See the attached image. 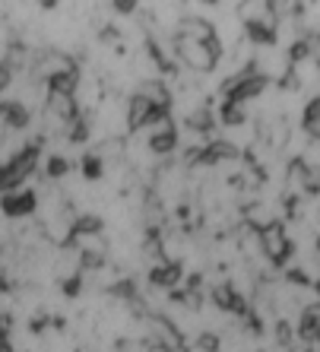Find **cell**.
<instances>
[{
    "instance_id": "6da1fadb",
    "label": "cell",
    "mask_w": 320,
    "mask_h": 352,
    "mask_svg": "<svg viewBox=\"0 0 320 352\" xmlns=\"http://www.w3.org/2000/svg\"><path fill=\"white\" fill-rule=\"evenodd\" d=\"M219 41H178V58L184 60V67L197 70V74H206L219 64Z\"/></svg>"
},
{
    "instance_id": "7a4b0ae2",
    "label": "cell",
    "mask_w": 320,
    "mask_h": 352,
    "mask_svg": "<svg viewBox=\"0 0 320 352\" xmlns=\"http://www.w3.org/2000/svg\"><path fill=\"white\" fill-rule=\"evenodd\" d=\"M266 82H270L266 74H254V70L231 76V80L225 82V102H238V105H244L247 98H257L263 89H266Z\"/></svg>"
},
{
    "instance_id": "3957f363",
    "label": "cell",
    "mask_w": 320,
    "mask_h": 352,
    "mask_svg": "<svg viewBox=\"0 0 320 352\" xmlns=\"http://www.w3.org/2000/svg\"><path fill=\"white\" fill-rule=\"evenodd\" d=\"M260 251L270 257L273 263H286L292 254V241H288L282 222H266L260 226Z\"/></svg>"
},
{
    "instance_id": "277c9868",
    "label": "cell",
    "mask_w": 320,
    "mask_h": 352,
    "mask_svg": "<svg viewBox=\"0 0 320 352\" xmlns=\"http://www.w3.org/2000/svg\"><path fill=\"white\" fill-rule=\"evenodd\" d=\"M38 206V194L29 188H16V190H7V194L0 197V210H3V216H10V219H23V216H29Z\"/></svg>"
},
{
    "instance_id": "5b68a950",
    "label": "cell",
    "mask_w": 320,
    "mask_h": 352,
    "mask_svg": "<svg viewBox=\"0 0 320 352\" xmlns=\"http://www.w3.org/2000/svg\"><path fill=\"white\" fill-rule=\"evenodd\" d=\"M35 74L41 80H54L60 74H76V64L64 51H41L38 58H35Z\"/></svg>"
},
{
    "instance_id": "8992f818",
    "label": "cell",
    "mask_w": 320,
    "mask_h": 352,
    "mask_svg": "<svg viewBox=\"0 0 320 352\" xmlns=\"http://www.w3.org/2000/svg\"><path fill=\"white\" fill-rule=\"evenodd\" d=\"M162 118H168V115H162V111H156V108L149 105V98H143L140 92L127 102V127L130 131H140V127H152L156 121H162Z\"/></svg>"
},
{
    "instance_id": "52a82bcc",
    "label": "cell",
    "mask_w": 320,
    "mask_h": 352,
    "mask_svg": "<svg viewBox=\"0 0 320 352\" xmlns=\"http://www.w3.org/2000/svg\"><path fill=\"white\" fill-rule=\"evenodd\" d=\"M216 32L213 25L203 23V19H184L178 25V41H213Z\"/></svg>"
},
{
    "instance_id": "ba28073f",
    "label": "cell",
    "mask_w": 320,
    "mask_h": 352,
    "mask_svg": "<svg viewBox=\"0 0 320 352\" xmlns=\"http://www.w3.org/2000/svg\"><path fill=\"white\" fill-rule=\"evenodd\" d=\"M301 124H304V133L311 140H320V96H314L308 105H304V115H301Z\"/></svg>"
},
{
    "instance_id": "9c48e42d",
    "label": "cell",
    "mask_w": 320,
    "mask_h": 352,
    "mask_svg": "<svg viewBox=\"0 0 320 352\" xmlns=\"http://www.w3.org/2000/svg\"><path fill=\"white\" fill-rule=\"evenodd\" d=\"M187 124H190V131H209V127H213V115H209V111H194V115L187 118Z\"/></svg>"
},
{
    "instance_id": "30bf717a",
    "label": "cell",
    "mask_w": 320,
    "mask_h": 352,
    "mask_svg": "<svg viewBox=\"0 0 320 352\" xmlns=\"http://www.w3.org/2000/svg\"><path fill=\"white\" fill-rule=\"evenodd\" d=\"M149 349H152V343H149V340H137V336L117 343V352H149Z\"/></svg>"
},
{
    "instance_id": "8fae6325",
    "label": "cell",
    "mask_w": 320,
    "mask_h": 352,
    "mask_svg": "<svg viewBox=\"0 0 320 352\" xmlns=\"http://www.w3.org/2000/svg\"><path fill=\"white\" fill-rule=\"evenodd\" d=\"M67 159H60V156H51L48 162H45V172H48V178H60V175H67Z\"/></svg>"
},
{
    "instance_id": "7c38bea8",
    "label": "cell",
    "mask_w": 320,
    "mask_h": 352,
    "mask_svg": "<svg viewBox=\"0 0 320 352\" xmlns=\"http://www.w3.org/2000/svg\"><path fill=\"white\" fill-rule=\"evenodd\" d=\"M111 3H115L117 13H133L137 10V0H111Z\"/></svg>"
},
{
    "instance_id": "4fadbf2b",
    "label": "cell",
    "mask_w": 320,
    "mask_h": 352,
    "mask_svg": "<svg viewBox=\"0 0 320 352\" xmlns=\"http://www.w3.org/2000/svg\"><path fill=\"white\" fill-rule=\"evenodd\" d=\"M149 352H174V349H168V346H152Z\"/></svg>"
},
{
    "instance_id": "5bb4252c",
    "label": "cell",
    "mask_w": 320,
    "mask_h": 352,
    "mask_svg": "<svg viewBox=\"0 0 320 352\" xmlns=\"http://www.w3.org/2000/svg\"><path fill=\"white\" fill-rule=\"evenodd\" d=\"M317 254H320V238H317Z\"/></svg>"
},
{
    "instance_id": "9a60e30c",
    "label": "cell",
    "mask_w": 320,
    "mask_h": 352,
    "mask_svg": "<svg viewBox=\"0 0 320 352\" xmlns=\"http://www.w3.org/2000/svg\"><path fill=\"white\" fill-rule=\"evenodd\" d=\"M209 3H216V0H209Z\"/></svg>"
}]
</instances>
